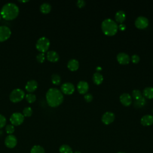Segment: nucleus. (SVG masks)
<instances>
[{
    "instance_id": "f257e3e1",
    "label": "nucleus",
    "mask_w": 153,
    "mask_h": 153,
    "mask_svg": "<svg viewBox=\"0 0 153 153\" xmlns=\"http://www.w3.org/2000/svg\"><path fill=\"white\" fill-rule=\"evenodd\" d=\"M46 100L51 107H57L63 100V96L62 91L57 88H50L46 93Z\"/></svg>"
},
{
    "instance_id": "f03ea898",
    "label": "nucleus",
    "mask_w": 153,
    "mask_h": 153,
    "mask_svg": "<svg viewBox=\"0 0 153 153\" xmlns=\"http://www.w3.org/2000/svg\"><path fill=\"white\" fill-rule=\"evenodd\" d=\"M19 13V7L14 3L8 2L4 4L1 10V17L7 20L16 19Z\"/></svg>"
},
{
    "instance_id": "7ed1b4c3",
    "label": "nucleus",
    "mask_w": 153,
    "mask_h": 153,
    "mask_svg": "<svg viewBox=\"0 0 153 153\" xmlns=\"http://www.w3.org/2000/svg\"><path fill=\"white\" fill-rule=\"evenodd\" d=\"M101 28L103 32L108 36L115 35L118 29L117 23L110 18L104 19L101 24Z\"/></svg>"
},
{
    "instance_id": "20e7f679",
    "label": "nucleus",
    "mask_w": 153,
    "mask_h": 153,
    "mask_svg": "<svg viewBox=\"0 0 153 153\" xmlns=\"http://www.w3.org/2000/svg\"><path fill=\"white\" fill-rule=\"evenodd\" d=\"M50 45V40L45 36H42L39 38L36 43V49L41 53L46 52Z\"/></svg>"
},
{
    "instance_id": "39448f33",
    "label": "nucleus",
    "mask_w": 153,
    "mask_h": 153,
    "mask_svg": "<svg viewBox=\"0 0 153 153\" xmlns=\"http://www.w3.org/2000/svg\"><path fill=\"white\" fill-rule=\"evenodd\" d=\"M25 92L20 88H15L10 94V100L14 103H17L22 100L24 98Z\"/></svg>"
},
{
    "instance_id": "423d86ee",
    "label": "nucleus",
    "mask_w": 153,
    "mask_h": 153,
    "mask_svg": "<svg viewBox=\"0 0 153 153\" xmlns=\"http://www.w3.org/2000/svg\"><path fill=\"white\" fill-rule=\"evenodd\" d=\"M10 121L11 124L14 126H19L22 124L24 121V116L22 113L14 112L11 115Z\"/></svg>"
},
{
    "instance_id": "0eeeda50",
    "label": "nucleus",
    "mask_w": 153,
    "mask_h": 153,
    "mask_svg": "<svg viewBox=\"0 0 153 153\" xmlns=\"http://www.w3.org/2000/svg\"><path fill=\"white\" fill-rule=\"evenodd\" d=\"M11 31L7 26H0V42L7 40L11 36Z\"/></svg>"
},
{
    "instance_id": "6e6552de",
    "label": "nucleus",
    "mask_w": 153,
    "mask_h": 153,
    "mask_svg": "<svg viewBox=\"0 0 153 153\" xmlns=\"http://www.w3.org/2000/svg\"><path fill=\"white\" fill-rule=\"evenodd\" d=\"M135 26L139 29H145L149 24L148 19L143 16H140L137 17L134 22Z\"/></svg>"
},
{
    "instance_id": "1a4fd4ad",
    "label": "nucleus",
    "mask_w": 153,
    "mask_h": 153,
    "mask_svg": "<svg viewBox=\"0 0 153 153\" xmlns=\"http://www.w3.org/2000/svg\"><path fill=\"white\" fill-rule=\"evenodd\" d=\"M5 146L8 148H14L17 143V139L14 135L8 134L5 139Z\"/></svg>"
},
{
    "instance_id": "9d476101",
    "label": "nucleus",
    "mask_w": 153,
    "mask_h": 153,
    "mask_svg": "<svg viewBox=\"0 0 153 153\" xmlns=\"http://www.w3.org/2000/svg\"><path fill=\"white\" fill-rule=\"evenodd\" d=\"M61 91L66 94H71L75 91L74 85L69 82H66L63 83L61 85Z\"/></svg>"
},
{
    "instance_id": "9b49d317",
    "label": "nucleus",
    "mask_w": 153,
    "mask_h": 153,
    "mask_svg": "<svg viewBox=\"0 0 153 153\" xmlns=\"http://www.w3.org/2000/svg\"><path fill=\"white\" fill-rule=\"evenodd\" d=\"M115 119V115L112 112H105L102 116V121L105 124H109L114 121Z\"/></svg>"
},
{
    "instance_id": "f8f14e48",
    "label": "nucleus",
    "mask_w": 153,
    "mask_h": 153,
    "mask_svg": "<svg viewBox=\"0 0 153 153\" xmlns=\"http://www.w3.org/2000/svg\"><path fill=\"white\" fill-rule=\"evenodd\" d=\"M117 61L123 65L127 64L130 60V57L127 53L124 52H120L117 55Z\"/></svg>"
},
{
    "instance_id": "ddd939ff",
    "label": "nucleus",
    "mask_w": 153,
    "mask_h": 153,
    "mask_svg": "<svg viewBox=\"0 0 153 153\" xmlns=\"http://www.w3.org/2000/svg\"><path fill=\"white\" fill-rule=\"evenodd\" d=\"M88 84L85 81H80L77 84V89L80 94L86 93L88 90Z\"/></svg>"
},
{
    "instance_id": "4468645a",
    "label": "nucleus",
    "mask_w": 153,
    "mask_h": 153,
    "mask_svg": "<svg viewBox=\"0 0 153 153\" xmlns=\"http://www.w3.org/2000/svg\"><path fill=\"white\" fill-rule=\"evenodd\" d=\"M120 100L121 103L124 106H129L131 103V97L130 94L127 93H124L120 96Z\"/></svg>"
},
{
    "instance_id": "2eb2a0df",
    "label": "nucleus",
    "mask_w": 153,
    "mask_h": 153,
    "mask_svg": "<svg viewBox=\"0 0 153 153\" xmlns=\"http://www.w3.org/2000/svg\"><path fill=\"white\" fill-rule=\"evenodd\" d=\"M37 87H38V82L36 81L33 79L27 81L25 85L26 90L29 93H32L35 91Z\"/></svg>"
},
{
    "instance_id": "dca6fc26",
    "label": "nucleus",
    "mask_w": 153,
    "mask_h": 153,
    "mask_svg": "<svg viewBox=\"0 0 153 153\" xmlns=\"http://www.w3.org/2000/svg\"><path fill=\"white\" fill-rule=\"evenodd\" d=\"M140 123L144 126L152 125L153 124V116L149 114L143 115L140 119Z\"/></svg>"
},
{
    "instance_id": "f3484780",
    "label": "nucleus",
    "mask_w": 153,
    "mask_h": 153,
    "mask_svg": "<svg viewBox=\"0 0 153 153\" xmlns=\"http://www.w3.org/2000/svg\"><path fill=\"white\" fill-rule=\"evenodd\" d=\"M47 59L51 62H56L59 59V56L56 51L50 50L47 53Z\"/></svg>"
},
{
    "instance_id": "a211bd4d",
    "label": "nucleus",
    "mask_w": 153,
    "mask_h": 153,
    "mask_svg": "<svg viewBox=\"0 0 153 153\" xmlns=\"http://www.w3.org/2000/svg\"><path fill=\"white\" fill-rule=\"evenodd\" d=\"M67 66L69 69L72 71H75L79 68V62L75 59H71L68 61Z\"/></svg>"
},
{
    "instance_id": "6ab92c4d",
    "label": "nucleus",
    "mask_w": 153,
    "mask_h": 153,
    "mask_svg": "<svg viewBox=\"0 0 153 153\" xmlns=\"http://www.w3.org/2000/svg\"><path fill=\"white\" fill-rule=\"evenodd\" d=\"M115 18L117 22L122 23L126 19V13H125V12L122 10L117 11V13H115Z\"/></svg>"
},
{
    "instance_id": "aec40b11",
    "label": "nucleus",
    "mask_w": 153,
    "mask_h": 153,
    "mask_svg": "<svg viewBox=\"0 0 153 153\" xmlns=\"http://www.w3.org/2000/svg\"><path fill=\"white\" fill-rule=\"evenodd\" d=\"M93 82L96 84H97V85L100 84L102 82L103 80V75L100 72H96L93 74Z\"/></svg>"
},
{
    "instance_id": "412c9836",
    "label": "nucleus",
    "mask_w": 153,
    "mask_h": 153,
    "mask_svg": "<svg viewBox=\"0 0 153 153\" xmlns=\"http://www.w3.org/2000/svg\"><path fill=\"white\" fill-rule=\"evenodd\" d=\"M143 95L144 97L148 99L153 98V87H146L143 90Z\"/></svg>"
},
{
    "instance_id": "4be33fe9",
    "label": "nucleus",
    "mask_w": 153,
    "mask_h": 153,
    "mask_svg": "<svg viewBox=\"0 0 153 153\" xmlns=\"http://www.w3.org/2000/svg\"><path fill=\"white\" fill-rule=\"evenodd\" d=\"M40 11L44 14H47L50 12L51 10V5L47 2H44L40 5Z\"/></svg>"
},
{
    "instance_id": "5701e85b",
    "label": "nucleus",
    "mask_w": 153,
    "mask_h": 153,
    "mask_svg": "<svg viewBox=\"0 0 153 153\" xmlns=\"http://www.w3.org/2000/svg\"><path fill=\"white\" fill-rule=\"evenodd\" d=\"M146 103V99L144 97L142 96L140 98L134 100V106L136 108H140L143 106Z\"/></svg>"
},
{
    "instance_id": "b1692460",
    "label": "nucleus",
    "mask_w": 153,
    "mask_h": 153,
    "mask_svg": "<svg viewBox=\"0 0 153 153\" xmlns=\"http://www.w3.org/2000/svg\"><path fill=\"white\" fill-rule=\"evenodd\" d=\"M60 153H73L72 149L68 145L63 144L59 148Z\"/></svg>"
},
{
    "instance_id": "393cba45",
    "label": "nucleus",
    "mask_w": 153,
    "mask_h": 153,
    "mask_svg": "<svg viewBox=\"0 0 153 153\" xmlns=\"http://www.w3.org/2000/svg\"><path fill=\"white\" fill-rule=\"evenodd\" d=\"M30 153H45V150L42 146L36 145L32 146Z\"/></svg>"
},
{
    "instance_id": "a878e982",
    "label": "nucleus",
    "mask_w": 153,
    "mask_h": 153,
    "mask_svg": "<svg viewBox=\"0 0 153 153\" xmlns=\"http://www.w3.org/2000/svg\"><path fill=\"white\" fill-rule=\"evenodd\" d=\"M51 81L55 85H59L61 82V77L57 74H53L51 75Z\"/></svg>"
},
{
    "instance_id": "bb28decb",
    "label": "nucleus",
    "mask_w": 153,
    "mask_h": 153,
    "mask_svg": "<svg viewBox=\"0 0 153 153\" xmlns=\"http://www.w3.org/2000/svg\"><path fill=\"white\" fill-rule=\"evenodd\" d=\"M25 99L28 103H33L36 100V97L34 94L29 93L25 96Z\"/></svg>"
},
{
    "instance_id": "cd10ccee",
    "label": "nucleus",
    "mask_w": 153,
    "mask_h": 153,
    "mask_svg": "<svg viewBox=\"0 0 153 153\" xmlns=\"http://www.w3.org/2000/svg\"><path fill=\"white\" fill-rule=\"evenodd\" d=\"M32 109L30 107H26L23 110V115L24 117H30L32 114Z\"/></svg>"
},
{
    "instance_id": "c85d7f7f",
    "label": "nucleus",
    "mask_w": 153,
    "mask_h": 153,
    "mask_svg": "<svg viewBox=\"0 0 153 153\" xmlns=\"http://www.w3.org/2000/svg\"><path fill=\"white\" fill-rule=\"evenodd\" d=\"M132 96L135 100L140 98L142 96L140 90H139V89L133 90L132 91Z\"/></svg>"
},
{
    "instance_id": "c756f323",
    "label": "nucleus",
    "mask_w": 153,
    "mask_h": 153,
    "mask_svg": "<svg viewBox=\"0 0 153 153\" xmlns=\"http://www.w3.org/2000/svg\"><path fill=\"white\" fill-rule=\"evenodd\" d=\"M14 126L12 124H7L5 126V131L8 134H12L14 132Z\"/></svg>"
},
{
    "instance_id": "7c9ffc66",
    "label": "nucleus",
    "mask_w": 153,
    "mask_h": 153,
    "mask_svg": "<svg viewBox=\"0 0 153 153\" xmlns=\"http://www.w3.org/2000/svg\"><path fill=\"white\" fill-rule=\"evenodd\" d=\"M45 54L43 53H38L36 56V60L39 63H43L45 60Z\"/></svg>"
},
{
    "instance_id": "2f4dec72",
    "label": "nucleus",
    "mask_w": 153,
    "mask_h": 153,
    "mask_svg": "<svg viewBox=\"0 0 153 153\" xmlns=\"http://www.w3.org/2000/svg\"><path fill=\"white\" fill-rule=\"evenodd\" d=\"M6 122L7 120L5 117L2 114H0V128H2L5 126V125L6 124Z\"/></svg>"
},
{
    "instance_id": "473e14b6",
    "label": "nucleus",
    "mask_w": 153,
    "mask_h": 153,
    "mask_svg": "<svg viewBox=\"0 0 153 153\" xmlns=\"http://www.w3.org/2000/svg\"><path fill=\"white\" fill-rule=\"evenodd\" d=\"M131 60L132 61L133 63H137L139 62L140 60V57L136 54H133L131 57Z\"/></svg>"
},
{
    "instance_id": "72a5a7b5",
    "label": "nucleus",
    "mask_w": 153,
    "mask_h": 153,
    "mask_svg": "<svg viewBox=\"0 0 153 153\" xmlns=\"http://www.w3.org/2000/svg\"><path fill=\"white\" fill-rule=\"evenodd\" d=\"M84 99L85 100V101L88 102H90L93 99V96L91 93H86L84 96Z\"/></svg>"
},
{
    "instance_id": "f704fd0d",
    "label": "nucleus",
    "mask_w": 153,
    "mask_h": 153,
    "mask_svg": "<svg viewBox=\"0 0 153 153\" xmlns=\"http://www.w3.org/2000/svg\"><path fill=\"white\" fill-rule=\"evenodd\" d=\"M85 5V1L84 0H78L76 2V5L79 8H81Z\"/></svg>"
},
{
    "instance_id": "c9c22d12",
    "label": "nucleus",
    "mask_w": 153,
    "mask_h": 153,
    "mask_svg": "<svg viewBox=\"0 0 153 153\" xmlns=\"http://www.w3.org/2000/svg\"><path fill=\"white\" fill-rule=\"evenodd\" d=\"M118 27H119V29H120V30H124L126 29V25L123 23H121L119 25V26H118Z\"/></svg>"
},
{
    "instance_id": "e433bc0d",
    "label": "nucleus",
    "mask_w": 153,
    "mask_h": 153,
    "mask_svg": "<svg viewBox=\"0 0 153 153\" xmlns=\"http://www.w3.org/2000/svg\"><path fill=\"white\" fill-rule=\"evenodd\" d=\"M101 70H102V68H101L100 66H97V67H96V71H97V72H99V71H100Z\"/></svg>"
},
{
    "instance_id": "4c0bfd02",
    "label": "nucleus",
    "mask_w": 153,
    "mask_h": 153,
    "mask_svg": "<svg viewBox=\"0 0 153 153\" xmlns=\"http://www.w3.org/2000/svg\"><path fill=\"white\" fill-rule=\"evenodd\" d=\"M28 1H29L28 0H26V1H20V0H19V2H27Z\"/></svg>"
},
{
    "instance_id": "58836bf2",
    "label": "nucleus",
    "mask_w": 153,
    "mask_h": 153,
    "mask_svg": "<svg viewBox=\"0 0 153 153\" xmlns=\"http://www.w3.org/2000/svg\"><path fill=\"white\" fill-rule=\"evenodd\" d=\"M117 153H126V152H118Z\"/></svg>"
},
{
    "instance_id": "ea45409f",
    "label": "nucleus",
    "mask_w": 153,
    "mask_h": 153,
    "mask_svg": "<svg viewBox=\"0 0 153 153\" xmlns=\"http://www.w3.org/2000/svg\"><path fill=\"white\" fill-rule=\"evenodd\" d=\"M75 153H80L79 151H76Z\"/></svg>"
},
{
    "instance_id": "a19ab883",
    "label": "nucleus",
    "mask_w": 153,
    "mask_h": 153,
    "mask_svg": "<svg viewBox=\"0 0 153 153\" xmlns=\"http://www.w3.org/2000/svg\"><path fill=\"white\" fill-rule=\"evenodd\" d=\"M1 14H0V20H1Z\"/></svg>"
},
{
    "instance_id": "79ce46f5",
    "label": "nucleus",
    "mask_w": 153,
    "mask_h": 153,
    "mask_svg": "<svg viewBox=\"0 0 153 153\" xmlns=\"http://www.w3.org/2000/svg\"><path fill=\"white\" fill-rule=\"evenodd\" d=\"M152 112H153V109H152Z\"/></svg>"
}]
</instances>
